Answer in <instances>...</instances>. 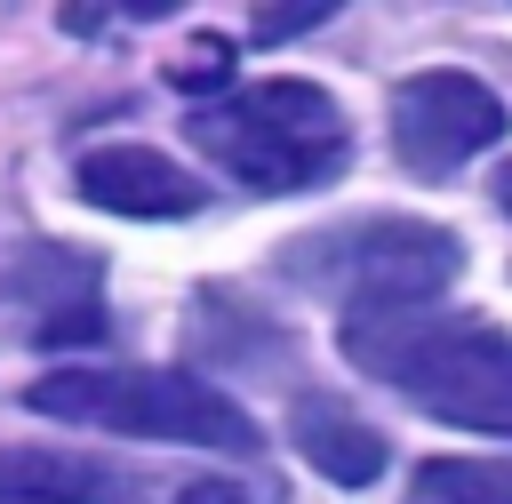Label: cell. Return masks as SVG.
<instances>
[{
    "label": "cell",
    "mask_w": 512,
    "mask_h": 504,
    "mask_svg": "<svg viewBox=\"0 0 512 504\" xmlns=\"http://www.w3.org/2000/svg\"><path fill=\"white\" fill-rule=\"evenodd\" d=\"M336 344L360 376L408 392L424 416L512 440V336L504 328L432 320V312H368V320H344Z\"/></svg>",
    "instance_id": "1"
},
{
    "label": "cell",
    "mask_w": 512,
    "mask_h": 504,
    "mask_svg": "<svg viewBox=\"0 0 512 504\" xmlns=\"http://www.w3.org/2000/svg\"><path fill=\"white\" fill-rule=\"evenodd\" d=\"M24 408L120 440H168V448H208V456H256L264 432L240 400L184 368H48L24 384Z\"/></svg>",
    "instance_id": "2"
},
{
    "label": "cell",
    "mask_w": 512,
    "mask_h": 504,
    "mask_svg": "<svg viewBox=\"0 0 512 504\" xmlns=\"http://www.w3.org/2000/svg\"><path fill=\"white\" fill-rule=\"evenodd\" d=\"M184 136L248 192H312L344 168L352 120L320 80H256L232 88L224 104H200Z\"/></svg>",
    "instance_id": "3"
},
{
    "label": "cell",
    "mask_w": 512,
    "mask_h": 504,
    "mask_svg": "<svg viewBox=\"0 0 512 504\" xmlns=\"http://www.w3.org/2000/svg\"><path fill=\"white\" fill-rule=\"evenodd\" d=\"M280 272L296 288L344 304V320L416 312L464 272V240L448 224H424V216H352V224H320V232L288 240Z\"/></svg>",
    "instance_id": "4"
},
{
    "label": "cell",
    "mask_w": 512,
    "mask_h": 504,
    "mask_svg": "<svg viewBox=\"0 0 512 504\" xmlns=\"http://www.w3.org/2000/svg\"><path fill=\"white\" fill-rule=\"evenodd\" d=\"M504 136V96L472 72H408L392 88V144L408 176H456L472 152H488Z\"/></svg>",
    "instance_id": "5"
},
{
    "label": "cell",
    "mask_w": 512,
    "mask_h": 504,
    "mask_svg": "<svg viewBox=\"0 0 512 504\" xmlns=\"http://www.w3.org/2000/svg\"><path fill=\"white\" fill-rule=\"evenodd\" d=\"M72 192L88 208H104V216H144V224H168V216H200L208 208V184L184 160H168L160 144H96V152H80Z\"/></svg>",
    "instance_id": "6"
},
{
    "label": "cell",
    "mask_w": 512,
    "mask_h": 504,
    "mask_svg": "<svg viewBox=\"0 0 512 504\" xmlns=\"http://www.w3.org/2000/svg\"><path fill=\"white\" fill-rule=\"evenodd\" d=\"M288 440H296V456H304V464H320L336 488H368V480L392 464L384 432H376V424H360V416H352L344 400H328V392H304V400H296Z\"/></svg>",
    "instance_id": "7"
},
{
    "label": "cell",
    "mask_w": 512,
    "mask_h": 504,
    "mask_svg": "<svg viewBox=\"0 0 512 504\" xmlns=\"http://www.w3.org/2000/svg\"><path fill=\"white\" fill-rule=\"evenodd\" d=\"M0 504H152L136 480L88 456H48V448H8L0 456Z\"/></svg>",
    "instance_id": "8"
},
{
    "label": "cell",
    "mask_w": 512,
    "mask_h": 504,
    "mask_svg": "<svg viewBox=\"0 0 512 504\" xmlns=\"http://www.w3.org/2000/svg\"><path fill=\"white\" fill-rule=\"evenodd\" d=\"M408 504H512V464L480 456H424L408 480Z\"/></svg>",
    "instance_id": "9"
},
{
    "label": "cell",
    "mask_w": 512,
    "mask_h": 504,
    "mask_svg": "<svg viewBox=\"0 0 512 504\" xmlns=\"http://www.w3.org/2000/svg\"><path fill=\"white\" fill-rule=\"evenodd\" d=\"M168 504H280L264 480H240V472H208V480H184Z\"/></svg>",
    "instance_id": "10"
},
{
    "label": "cell",
    "mask_w": 512,
    "mask_h": 504,
    "mask_svg": "<svg viewBox=\"0 0 512 504\" xmlns=\"http://www.w3.org/2000/svg\"><path fill=\"white\" fill-rule=\"evenodd\" d=\"M336 8L328 0H296V8H256V40L272 48V40H288V32H312V24H328Z\"/></svg>",
    "instance_id": "11"
},
{
    "label": "cell",
    "mask_w": 512,
    "mask_h": 504,
    "mask_svg": "<svg viewBox=\"0 0 512 504\" xmlns=\"http://www.w3.org/2000/svg\"><path fill=\"white\" fill-rule=\"evenodd\" d=\"M224 72H232V48L224 40H200L184 64H176V88L192 96V88H224Z\"/></svg>",
    "instance_id": "12"
},
{
    "label": "cell",
    "mask_w": 512,
    "mask_h": 504,
    "mask_svg": "<svg viewBox=\"0 0 512 504\" xmlns=\"http://www.w3.org/2000/svg\"><path fill=\"white\" fill-rule=\"evenodd\" d=\"M496 208H504V216H512V160H504V168H496Z\"/></svg>",
    "instance_id": "13"
}]
</instances>
